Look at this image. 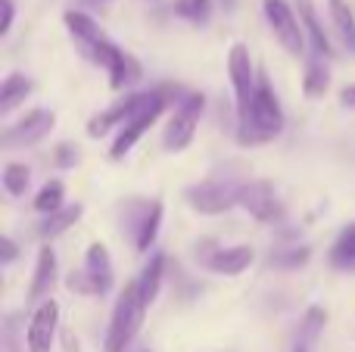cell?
<instances>
[{
	"label": "cell",
	"instance_id": "cell-1",
	"mask_svg": "<svg viewBox=\"0 0 355 352\" xmlns=\"http://www.w3.org/2000/svg\"><path fill=\"white\" fill-rule=\"evenodd\" d=\"M287 125V116H284V106L277 100V91L271 85L268 72L259 69V85L256 94H252V103H250V116L246 122L237 125V141L243 147H252V143H265L271 137H277Z\"/></svg>",
	"mask_w": 355,
	"mask_h": 352
},
{
	"label": "cell",
	"instance_id": "cell-2",
	"mask_svg": "<svg viewBox=\"0 0 355 352\" xmlns=\"http://www.w3.org/2000/svg\"><path fill=\"white\" fill-rule=\"evenodd\" d=\"M144 318H147V306L141 303L137 284L128 281L116 299V309H112L110 328H106V337H103V352H128L137 331H141Z\"/></svg>",
	"mask_w": 355,
	"mask_h": 352
},
{
	"label": "cell",
	"instance_id": "cell-3",
	"mask_svg": "<svg viewBox=\"0 0 355 352\" xmlns=\"http://www.w3.org/2000/svg\"><path fill=\"white\" fill-rule=\"evenodd\" d=\"M119 212H122V234L131 240V247H135L137 253H150L156 237H159L166 206H162L159 200L128 197Z\"/></svg>",
	"mask_w": 355,
	"mask_h": 352
},
{
	"label": "cell",
	"instance_id": "cell-4",
	"mask_svg": "<svg viewBox=\"0 0 355 352\" xmlns=\"http://www.w3.org/2000/svg\"><path fill=\"white\" fill-rule=\"evenodd\" d=\"M116 284V268H112V256L106 243L94 240L85 253L81 268H75L66 278V287L78 297H106Z\"/></svg>",
	"mask_w": 355,
	"mask_h": 352
},
{
	"label": "cell",
	"instance_id": "cell-5",
	"mask_svg": "<svg viewBox=\"0 0 355 352\" xmlns=\"http://www.w3.org/2000/svg\"><path fill=\"white\" fill-rule=\"evenodd\" d=\"M202 112H206V94L202 91H187L178 100L172 116H168L166 131H162L166 153H181V150L190 147V141L196 137V128H200Z\"/></svg>",
	"mask_w": 355,
	"mask_h": 352
},
{
	"label": "cell",
	"instance_id": "cell-6",
	"mask_svg": "<svg viewBox=\"0 0 355 352\" xmlns=\"http://www.w3.org/2000/svg\"><path fill=\"white\" fill-rule=\"evenodd\" d=\"M240 193H243V184L231 178H206V181H196V184L184 187L187 206L193 212H200V215L231 212L234 206H240Z\"/></svg>",
	"mask_w": 355,
	"mask_h": 352
},
{
	"label": "cell",
	"instance_id": "cell-7",
	"mask_svg": "<svg viewBox=\"0 0 355 352\" xmlns=\"http://www.w3.org/2000/svg\"><path fill=\"white\" fill-rule=\"evenodd\" d=\"M227 75H231V87H234V112H237V125L246 122L250 116V103L252 94L259 85V66L252 62L250 47L246 44H231V53H227Z\"/></svg>",
	"mask_w": 355,
	"mask_h": 352
},
{
	"label": "cell",
	"instance_id": "cell-8",
	"mask_svg": "<svg viewBox=\"0 0 355 352\" xmlns=\"http://www.w3.org/2000/svg\"><path fill=\"white\" fill-rule=\"evenodd\" d=\"M153 91H156L153 103H150L144 112H137V116L131 118L125 128H119L116 141H112V147H110V159H112V162L125 159V156L135 150V143L150 131V125H153L156 118H159L162 112L168 109V103H172V100H168V97H172V85H159V87H153Z\"/></svg>",
	"mask_w": 355,
	"mask_h": 352
},
{
	"label": "cell",
	"instance_id": "cell-9",
	"mask_svg": "<svg viewBox=\"0 0 355 352\" xmlns=\"http://www.w3.org/2000/svg\"><path fill=\"white\" fill-rule=\"evenodd\" d=\"M153 97H156L153 87H150V91H131V94H125L122 100H116L112 106H106L103 112L91 116V122H87V137L100 141V137H106L112 128H125V125H128L131 118L137 116V112H144L150 103H153Z\"/></svg>",
	"mask_w": 355,
	"mask_h": 352
},
{
	"label": "cell",
	"instance_id": "cell-10",
	"mask_svg": "<svg viewBox=\"0 0 355 352\" xmlns=\"http://www.w3.org/2000/svg\"><path fill=\"white\" fill-rule=\"evenodd\" d=\"M91 62H97L100 69H106L112 91H131V87L144 78V66H141V62H137L128 50H122L119 44H112L110 37H106L97 50H94Z\"/></svg>",
	"mask_w": 355,
	"mask_h": 352
},
{
	"label": "cell",
	"instance_id": "cell-11",
	"mask_svg": "<svg viewBox=\"0 0 355 352\" xmlns=\"http://www.w3.org/2000/svg\"><path fill=\"white\" fill-rule=\"evenodd\" d=\"M262 10H265V19H268L271 35L277 37V44H281L290 56L306 53V28H302L300 16L293 12V6H290L287 0H265Z\"/></svg>",
	"mask_w": 355,
	"mask_h": 352
},
{
	"label": "cell",
	"instance_id": "cell-12",
	"mask_svg": "<svg viewBox=\"0 0 355 352\" xmlns=\"http://www.w3.org/2000/svg\"><path fill=\"white\" fill-rule=\"evenodd\" d=\"M56 331H60V303L53 297L35 306L25 328V349L28 352H50L56 343Z\"/></svg>",
	"mask_w": 355,
	"mask_h": 352
},
{
	"label": "cell",
	"instance_id": "cell-13",
	"mask_svg": "<svg viewBox=\"0 0 355 352\" xmlns=\"http://www.w3.org/2000/svg\"><path fill=\"white\" fill-rule=\"evenodd\" d=\"M56 125V116L53 109H44V106H37V109H28L19 122L6 125L3 134H0V143L3 147H31V143L44 141V137L50 134V128Z\"/></svg>",
	"mask_w": 355,
	"mask_h": 352
},
{
	"label": "cell",
	"instance_id": "cell-14",
	"mask_svg": "<svg viewBox=\"0 0 355 352\" xmlns=\"http://www.w3.org/2000/svg\"><path fill=\"white\" fill-rule=\"evenodd\" d=\"M62 22H66L69 35H72L75 47H78V53L85 56V60H91L94 50L106 41V31L97 25V19H91L87 12H81V10H66Z\"/></svg>",
	"mask_w": 355,
	"mask_h": 352
},
{
	"label": "cell",
	"instance_id": "cell-15",
	"mask_svg": "<svg viewBox=\"0 0 355 352\" xmlns=\"http://www.w3.org/2000/svg\"><path fill=\"white\" fill-rule=\"evenodd\" d=\"M252 262H256V249L246 247V243H237V247H218L206 262H202V268L212 274L237 278V274H243Z\"/></svg>",
	"mask_w": 355,
	"mask_h": 352
},
{
	"label": "cell",
	"instance_id": "cell-16",
	"mask_svg": "<svg viewBox=\"0 0 355 352\" xmlns=\"http://www.w3.org/2000/svg\"><path fill=\"white\" fill-rule=\"evenodd\" d=\"M240 206L250 212L256 222H275L277 218V193L271 181H250L243 184L240 193Z\"/></svg>",
	"mask_w": 355,
	"mask_h": 352
},
{
	"label": "cell",
	"instance_id": "cell-17",
	"mask_svg": "<svg viewBox=\"0 0 355 352\" xmlns=\"http://www.w3.org/2000/svg\"><path fill=\"white\" fill-rule=\"evenodd\" d=\"M56 272H60V262H56V253H53L50 247H41V249H37L35 274H31V287H28V299H31V303H44V299L53 297Z\"/></svg>",
	"mask_w": 355,
	"mask_h": 352
},
{
	"label": "cell",
	"instance_id": "cell-18",
	"mask_svg": "<svg viewBox=\"0 0 355 352\" xmlns=\"http://www.w3.org/2000/svg\"><path fill=\"white\" fill-rule=\"evenodd\" d=\"M296 6H300V22H302V28H306V37H309V44H312V56L334 60V56H337V50H334L331 37H327L324 25H321L318 12H315V3H312V0H300Z\"/></svg>",
	"mask_w": 355,
	"mask_h": 352
},
{
	"label": "cell",
	"instance_id": "cell-19",
	"mask_svg": "<svg viewBox=\"0 0 355 352\" xmlns=\"http://www.w3.org/2000/svg\"><path fill=\"white\" fill-rule=\"evenodd\" d=\"M162 281H166V256H162V253H153V256H150V262L144 265V272L135 278L137 293H141V303L147 306V309L156 303V299H159Z\"/></svg>",
	"mask_w": 355,
	"mask_h": 352
},
{
	"label": "cell",
	"instance_id": "cell-20",
	"mask_svg": "<svg viewBox=\"0 0 355 352\" xmlns=\"http://www.w3.org/2000/svg\"><path fill=\"white\" fill-rule=\"evenodd\" d=\"M31 91H35V81H31L28 75L10 72L3 78V85H0V116H10L19 103H25V100H28Z\"/></svg>",
	"mask_w": 355,
	"mask_h": 352
},
{
	"label": "cell",
	"instance_id": "cell-21",
	"mask_svg": "<svg viewBox=\"0 0 355 352\" xmlns=\"http://www.w3.org/2000/svg\"><path fill=\"white\" fill-rule=\"evenodd\" d=\"M331 87V66L321 56H309L306 60V72H302V94L309 100H318L327 94Z\"/></svg>",
	"mask_w": 355,
	"mask_h": 352
},
{
	"label": "cell",
	"instance_id": "cell-22",
	"mask_svg": "<svg viewBox=\"0 0 355 352\" xmlns=\"http://www.w3.org/2000/svg\"><path fill=\"white\" fill-rule=\"evenodd\" d=\"M81 212H85V206L75 203V206H62V209L53 212V215H44V222H37V228H35L37 237H41V240H53V237L66 234V231L81 218Z\"/></svg>",
	"mask_w": 355,
	"mask_h": 352
},
{
	"label": "cell",
	"instance_id": "cell-23",
	"mask_svg": "<svg viewBox=\"0 0 355 352\" xmlns=\"http://www.w3.org/2000/svg\"><path fill=\"white\" fill-rule=\"evenodd\" d=\"M327 12H331V22L337 28L343 47L355 53V10L346 0H327Z\"/></svg>",
	"mask_w": 355,
	"mask_h": 352
},
{
	"label": "cell",
	"instance_id": "cell-24",
	"mask_svg": "<svg viewBox=\"0 0 355 352\" xmlns=\"http://www.w3.org/2000/svg\"><path fill=\"white\" fill-rule=\"evenodd\" d=\"M62 200H66V184H62L60 178H50L41 184V191L35 193V200H31V209L41 212V215H53V212H60Z\"/></svg>",
	"mask_w": 355,
	"mask_h": 352
},
{
	"label": "cell",
	"instance_id": "cell-25",
	"mask_svg": "<svg viewBox=\"0 0 355 352\" xmlns=\"http://www.w3.org/2000/svg\"><path fill=\"white\" fill-rule=\"evenodd\" d=\"M334 268H355V222L343 225V231L337 234V240L331 243V253H327Z\"/></svg>",
	"mask_w": 355,
	"mask_h": 352
},
{
	"label": "cell",
	"instance_id": "cell-26",
	"mask_svg": "<svg viewBox=\"0 0 355 352\" xmlns=\"http://www.w3.org/2000/svg\"><path fill=\"white\" fill-rule=\"evenodd\" d=\"M0 184L10 197H25V191L31 187V168L25 162H6L0 172Z\"/></svg>",
	"mask_w": 355,
	"mask_h": 352
},
{
	"label": "cell",
	"instance_id": "cell-27",
	"mask_svg": "<svg viewBox=\"0 0 355 352\" xmlns=\"http://www.w3.org/2000/svg\"><path fill=\"white\" fill-rule=\"evenodd\" d=\"M212 10H215V0H175L172 3L175 16L190 25H209Z\"/></svg>",
	"mask_w": 355,
	"mask_h": 352
},
{
	"label": "cell",
	"instance_id": "cell-28",
	"mask_svg": "<svg viewBox=\"0 0 355 352\" xmlns=\"http://www.w3.org/2000/svg\"><path fill=\"white\" fill-rule=\"evenodd\" d=\"M324 328H327V312L318 309V306H312V309L302 315V324H300V334H296V340L315 346V343H318V337L324 334Z\"/></svg>",
	"mask_w": 355,
	"mask_h": 352
},
{
	"label": "cell",
	"instance_id": "cell-29",
	"mask_svg": "<svg viewBox=\"0 0 355 352\" xmlns=\"http://www.w3.org/2000/svg\"><path fill=\"white\" fill-rule=\"evenodd\" d=\"M309 259H312V249L309 247H287V249L271 253V265H281V268H300Z\"/></svg>",
	"mask_w": 355,
	"mask_h": 352
},
{
	"label": "cell",
	"instance_id": "cell-30",
	"mask_svg": "<svg viewBox=\"0 0 355 352\" xmlns=\"http://www.w3.org/2000/svg\"><path fill=\"white\" fill-rule=\"evenodd\" d=\"M50 159H53L56 168H72V166H78V162H81V150H78V143L62 141V143H56V147H53Z\"/></svg>",
	"mask_w": 355,
	"mask_h": 352
},
{
	"label": "cell",
	"instance_id": "cell-31",
	"mask_svg": "<svg viewBox=\"0 0 355 352\" xmlns=\"http://www.w3.org/2000/svg\"><path fill=\"white\" fill-rule=\"evenodd\" d=\"M16 256H19L16 240H12V237H3V240H0V262H3V265H12Z\"/></svg>",
	"mask_w": 355,
	"mask_h": 352
},
{
	"label": "cell",
	"instance_id": "cell-32",
	"mask_svg": "<svg viewBox=\"0 0 355 352\" xmlns=\"http://www.w3.org/2000/svg\"><path fill=\"white\" fill-rule=\"evenodd\" d=\"M0 6H3V22H0V35H10L12 19H16V3H12V0H0Z\"/></svg>",
	"mask_w": 355,
	"mask_h": 352
},
{
	"label": "cell",
	"instance_id": "cell-33",
	"mask_svg": "<svg viewBox=\"0 0 355 352\" xmlns=\"http://www.w3.org/2000/svg\"><path fill=\"white\" fill-rule=\"evenodd\" d=\"M340 100H343L346 106H355V85H346L343 91H340Z\"/></svg>",
	"mask_w": 355,
	"mask_h": 352
},
{
	"label": "cell",
	"instance_id": "cell-34",
	"mask_svg": "<svg viewBox=\"0 0 355 352\" xmlns=\"http://www.w3.org/2000/svg\"><path fill=\"white\" fill-rule=\"evenodd\" d=\"M218 3L225 6V12H234V10H237V0H218Z\"/></svg>",
	"mask_w": 355,
	"mask_h": 352
},
{
	"label": "cell",
	"instance_id": "cell-35",
	"mask_svg": "<svg viewBox=\"0 0 355 352\" xmlns=\"http://www.w3.org/2000/svg\"><path fill=\"white\" fill-rule=\"evenodd\" d=\"M315 346H309V343H300V340H296V346H293V352H312Z\"/></svg>",
	"mask_w": 355,
	"mask_h": 352
},
{
	"label": "cell",
	"instance_id": "cell-36",
	"mask_svg": "<svg viewBox=\"0 0 355 352\" xmlns=\"http://www.w3.org/2000/svg\"><path fill=\"white\" fill-rule=\"evenodd\" d=\"M87 3H103V0H87Z\"/></svg>",
	"mask_w": 355,
	"mask_h": 352
},
{
	"label": "cell",
	"instance_id": "cell-37",
	"mask_svg": "<svg viewBox=\"0 0 355 352\" xmlns=\"http://www.w3.org/2000/svg\"><path fill=\"white\" fill-rule=\"evenodd\" d=\"M144 352H150V349H144Z\"/></svg>",
	"mask_w": 355,
	"mask_h": 352
}]
</instances>
